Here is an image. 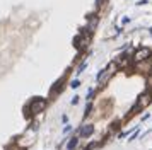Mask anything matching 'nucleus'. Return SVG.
Returning <instances> with one entry per match:
<instances>
[{"instance_id": "obj_13", "label": "nucleus", "mask_w": 152, "mask_h": 150, "mask_svg": "<svg viewBox=\"0 0 152 150\" xmlns=\"http://www.w3.org/2000/svg\"><path fill=\"white\" fill-rule=\"evenodd\" d=\"M151 74H152V67H151Z\"/></svg>"}, {"instance_id": "obj_6", "label": "nucleus", "mask_w": 152, "mask_h": 150, "mask_svg": "<svg viewBox=\"0 0 152 150\" xmlns=\"http://www.w3.org/2000/svg\"><path fill=\"white\" fill-rule=\"evenodd\" d=\"M87 19H89V33L92 34L94 33V29H96V26H97V15H94V14H92V15H89V17H87Z\"/></svg>"}, {"instance_id": "obj_2", "label": "nucleus", "mask_w": 152, "mask_h": 150, "mask_svg": "<svg viewBox=\"0 0 152 150\" xmlns=\"http://www.w3.org/2000/svg\"><path fill=\"white\" fill-rule=\"evenodd\" d=\"M45 106H46V99H43V97H36V99H33V102H31V111H33V114L41 113L43 109H45Z\"/></svg>"}, {"instance_id": "obj_7", "label": "nucleus", "mask_w": 152, "mask_h": 150, "mask_svg": "<svg viewBox=\"0 0 152 150\" xmlns=\"http://www.w3.org/2000/svg\"><path fill=\"white\" fill-rule=\"evenodd\" d=\"M77 143H79V136H72L67 143V150H74L77 147Z\"/></svg>"}, {"instance_id": "obj_12", "label": "nucleus", "mask_w": 152, "mask_h": 150, "mask_svg": "<svg viewBox=\"0 0 152 150\" xmlns=\"http://www.w3.org/2000/svg\"><path fill=\"white\" fill-rule=\"evenodd\" d=\"M103 4H104V0H96V5H97V7H101Z\"/></svg>"}, {"instance_id": "obj_10", "label": "nucleus", "mask_w": 152, "mask_h": 150, "mask_svg": "<svg viewBox=\"0 0 152 150\" xmlns=\"http://www.w3.org/2000/svg\"><path fill=\"white\" fill-rule=\"evenodd\" d=\"M137 136H138V130H135V133H133V135H132V138H128V140H130V142H132V140H135Z\"/></svg>"}, {"instance_id": "obj_9", "label": "nucleus", "mask_w": 152, "mask_h": 150, "mask_svg": "<svg viewBox=\"0 0 152 150\" xmlns=\"http://www.w3.org/2000/svg\"><path fill=\"white\" fill-rule=\"evenodd\" d=\"M86 67H87V61H84L82 65L79 67V70H77V74H82V72H84V68H86Z\"/></svg>"}, {"instance_id": "obj_1", "label": "nucleus", "mask_w": 152, "mask_h": 150, "mask_svg": "<svg viewBox=\"0 0 152 150\" xmlns=\"http://www.w3.org/2000/svg\"><path fill=\"white\" fill-rule=\"evenodd\" d=\"M116 67H118L116 61H111L104 70H101L99 75H97V84H99V85H106V82L110 80L111 77H113V74L116 72Z\"/></svg>"}, {"instance_id": "obj_3", "label": "nucleus", "mask_w": 152, "mask_h": 150, "mask_svg": "<svg viewBox=\"0 0 152 150\" xmlns=\"http://www.w3.org/2000/svg\"><path fill=\"white\" fill-rule=\"evenodd\" d=\"M149 56H151V50H149V48H138L137 51H135V55H133V60L144 61V60H147Z\"/></svg>"}, {"instance_id": "obj_4", "label": "nucleus", "mask_w": 152, "mask_h": 150, "mask_svg": "<svg viewBox=\"0 0 152 150\" xmlns=\"http://www.w3.org/2000/svg\"><path fill=\"white\" fill-rule=\"evenodd\" d=\"M149 102H151V97H149L147 94L140 95V97H138V101H137V104H135V106L132 108V111H137L138 108H145V106H147Z\"/></svg>"}, {"instance_id": "obj_5", "label": "nucleus", "mask_w": 152, "mask_h": 150, "mask_svg": "<svg viewBox=\"0 0 152 150\" xmlns=\"http://www.w3.org/2000/svg\"><path fill=\"white\" fill-rule=\"evenodd\" d=\"M92 133H94V126H92V125H86V126L80 130V136H84V138L91 136Z\"/></svg>"}, {"instance_id": "obj_11", "label": "nucleus", "mask_w": 152, "mask_h": 150, "mask_svg": "<svg viewBox=\"0 0 152 150\" xmlns=\"http://www.w3.org/2000/svg\"><path fill=\"white\" fill-rule=\"evenodd\" d=\"M77 102H79V95H74V99H72V104H74V106H75Z\"/></svg>"}, {"instance_id": "obj_8", "label": "nucleus", "mask_w": 152, "mask_h": 150, "mask_svg": "<svg viewBox=\"0 0 152 150\" xmlns=\"http://www.w3.org/2000/svg\"><path fill=\"white\" fill-rule=\"evenodd\" d=\"M79 85H80V82L77 80V79H75V80H72V84H70V87H72V89H77Z\"/></svg>"}]
</instances>
